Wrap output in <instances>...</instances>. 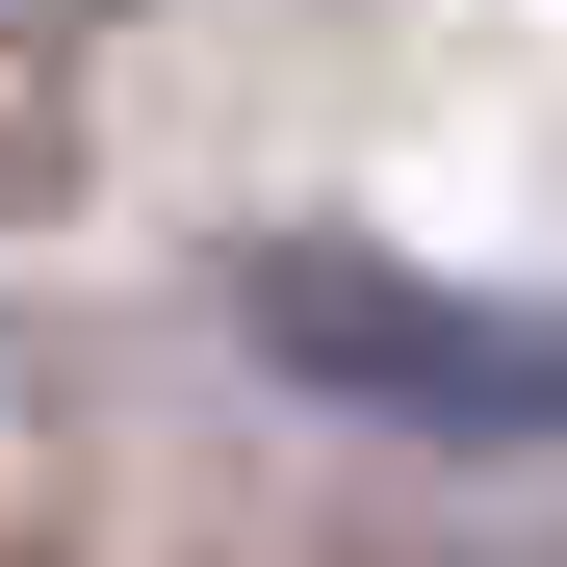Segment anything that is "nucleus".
I'll use <instances>...</instances> for the list:
<instances>
[{
	"label": "nucleus",
	"mask_w": 567,
	"mask_h": 567,
	"mask_svg": "<svg viewBox=\"0 0 567 567\" xmlns=\"http://www.w3.org/2000/svg\"><path fill=\"white\" fill-rule=\"evenodd\" d=\"M233 310H258V361H284V388H336V413H388V439L567 464V336H542V310H464V284L361 258V233H284Z\"/></svg>",
	"instance_id": "f257e3e1"
}]
</instances>
